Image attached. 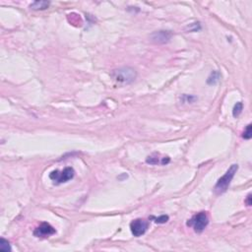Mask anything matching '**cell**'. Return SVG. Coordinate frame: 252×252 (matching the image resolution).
I'll return each instance as SVG.
<instances>
[{
    "label": "cell",
    "instance_id": "cell-7",
    "mask_svg": "<svg viewBox=\"0 0 252 252\" xmlns=\"http://www.w3.org/2000/svg\"><path fill=\"white\" fill-rule=\"evenodd\" d=\"M171 36H173V34L169 31H158V32L153 33L150 36V38L155 43L164 44V43H168L170 41Z\"/></svg>",
    "mask_w": 252,
    "mask_h": 252
},
{
    "label": "cell",
    "instance_id": "cell-1",
    "mask_svg": "<svg viewBox=\"0 0 252 252\" xmlns=\"http://www.w3.org/2000/svg\"><path fill=\"white\" fill-rule=\"evenodd\" d=\"M111 77L115 82L121 84L132 83L137 77V72L132 67H121L111 72Z\"/></svg>",
    "mask_w": 252,
    "mask_h": 252
},
{
    "label": "cell",
    "instance_id": "cell-4",
    "mask_svg": "<svg viewBox=\"0 0 252 252\" xmlns=\"http://www.w3.org/2000/svg\"><path fill=\"white\" fill-rule=\"evenodd\" d=\"M75 174V171L72 168H66L62 171L59 170H53L52 173H49V178L53 180L56 184H61V183H65L72 179Z\"/></svg>",
    "mask_w": 252,
    "mask_h": 252
},
{
    "label": "cell",
    "instance_id": "cell-13",
    "mask_svg": "<svg viewBox=\"0 0 252 252\" xmlns=\"http://www.w3.org/2000/svg\"><path fill=\"white\" fill-rule=\"evenodd\" d=\"M146 162L148 164H158L160 163V160H159V156L157 154H153L152 156L150 157H148L147 160H146Z\"/></svg>",
    "mask_w": 252,
    "mask_h": 252
},
{
    "label": "cell",
    "instance_id": "cell-9",
    "mask_svg": "<svg viewBox=\"0 0 252 252\" xmlns=\"http://www.w3.org/2000/svg\"><path fill=\"white\" fill-rule=\"evenodd\" d=\"M242 110H243V105H242V102H236V106H233V110H232V114H233V116L234 117H237L240 115V113L242 112Z\"/></svg>",
    "mask_w": 252,
    "mask_h": 252
},
{
    "label": "cell",
    "instance_id": "cell-14",
    "mask_svg": "<svg viewBox=\"0 0 252 252\" xmlns=\"http://www.w3.org/2000/svg\"><path fill=\"white\" fill-rule=\"evenodd\" d=\"M152 219L154 220L155 223H157V224H164V223H167L169 221V216L167 215H163L159 218H154L152 217Z\"/></svg>",
    "mask_w": 252,
    "mask_h": 252
},
{
    "label": "cell",
    "instance_id": "cell-6",
    "mask_svg": "<svg viewBox=\"0 0 252 252\" xmlns=\"http://www.w3.org/2000/svg\"><path fill=\"white\" fill-rule=\"evenodd\" d=\"M55 232L56 231L52 226H50L47 223H43L42 225H39L36 230L34 231V236L37 237L45 238V237L52 236Z\"/></svg>",
    "mask_w": 252,
    "mask_h": 252
},
{
    "label": "cell",
    "instance_id": "cell-15",
    "mask_svg": "<svg viewBox=\"0 0 252 252\" xmlns=\"http://www.w3.org/2000/svg\"><path fill=\"white\" fill-rule=\"evenodd\" d=\"M188 29H189V32H196L200 29V25L199 23H194V24L188 26Z\"/></svg>",
    "mask_w": 252,
    "mask_h": 252
},
{
    "label": "cell",
    "instance_id": "cell-17",
    "mask_svg": "<svg viewBox=\"0 0 252 252\" xmlns=\"http://www.w3.org/2000/svg\"><path fill=\"white\" fill-rule=\"evenodd\" d=\"M169 157H164V159H163V161H162V164H169Z\"/></svg>",
    "mask_w": 252,
    "mask_h": 252
},
{
    "label": "cell",
    "instance_id": "cell-16",
    "mask_svg": "<svg viewBox=\"0 0 252 252\" xmlns=\"http://www.w3.org/2000/svg\"><path fill=\"white\" fill-rule=\"evenodd\" d=\"M251 198H252V197H251V193H249L248 195H247V197H246L245 201H244V202H245V204L247 205L248 207H249V206H251V205H252V201H251Z\"/></svg>",
    "mask_w": 252,
    "mask_h": 252
},
{
    "label": "cell",
    "instance_id": "cell-8",
    "mask_svg": "<svg viewBox=\"0 0 252 252\" xmlns=\"http://www.w3.org/2000/svg\"><path fill=\"white\" fill-rule=\"evenodd\" d=\"M48 1H35L30 5V8L33 10H45L49 6Z\"/></svg>",
    "mask_w": 252,
    "mask_h": 252
},
{
    "label": "cell",
    "instance_id": "cell-12",
    "mask_svg": "<svg viewBox=\"0 0 252 252\" xmlns=\"http://www.w3.org/2000/svg\"><path fill=\"white\" fill-rule=\"evenodd\" d=\"M242 137L246 140H249L252 137V125L251 124H248L247 126H246V128L244 129L243 133H242Z\"/></svg>",
    "mask_w": 252,
    "mask_h": 252
},
{
    "label": "cell",
    "instance_id": "cell-11",
    "mask_svg": "<svg viewBox=\"0 0 252 252\" xmlns=\"http://www.w3.org/2000/svg\"><path fill=\"white\" fill-rule=\"evenodd\" d=\"M0 250H1V251H5V252L11 251V247H10V245H9V242L7 241L6 239H4V238L0 239Z\"/></svg>",
    "mask_w": 252,
    "mask_h": 252
},
{
    "label": "cell",
    "instance_id": "cell-2",
    "mask_svg": "<svg viewBox=\"0 0 252 252\" xmlns=\"http://www.w3.org/2000/svg\"><path fill=\"white\" fill-rule=\"evenodd\" d=\"M238 169V165L237 164H232L231 168L227 170V173L223 175L221 178L218 180L217 184L215 185V193L220 195V194H223L224 192L227 191V189L228 188L231 184V181L232 180V178L234 177V174L236 173V171Z\"/></svg>",
    "mask_w": 252,
    "mask_h": 252
},
{
    "label": "cell",
    "instance_id": "cell-10",
    "mask_svg": "<svg viewBox=\"0 0 252 252\" xmlns=\"http://www.w3.org/2000/svg\"><path fill=\"white\" fill-rule=\"evenodd\" d=\"M219 79H220V74H219V72L214 71V72L212 73L211 75H210V77L208 78V80H207V83H208V84H210V85L216 84L218 81H219Z\"/></svg>",
    "mask_w": 252,
    "mask_h": 252
},
{
    "label": "cell",
    "instance_id": "cell-5",
    "mask_svg": "<svg viewBox=\"0 0 252 252\" xmlns=\"http://www.w3.org/2000/svg\"><path fill=\"white\" fill-rule=\"evenodd\" d=\"M148 227H149L148 221L144 219H137L130 224V230L134 236L139 237L146 232V231L148 230Z\"/></svg>",
    "mask_w": 252,
    "mask_h": 252
},
{
    "label": "cell",
    "instance_id": "cell-3",
    "mask_svg": "<svg viewBox=\"0 0 252 252\" xmlns=\"http://www.w3.org/2000/svg\"><path fill=\"white\" fill-rule=\"evenodd\" d=\"M209 224V217L206 212H200V213L194 215L190 220L186 223L187 227H192L193 230L197 233H201L206 227Z\"/></svg>",
    "mask_w": 252,
    "mask_h": 252
}]
</instances>
